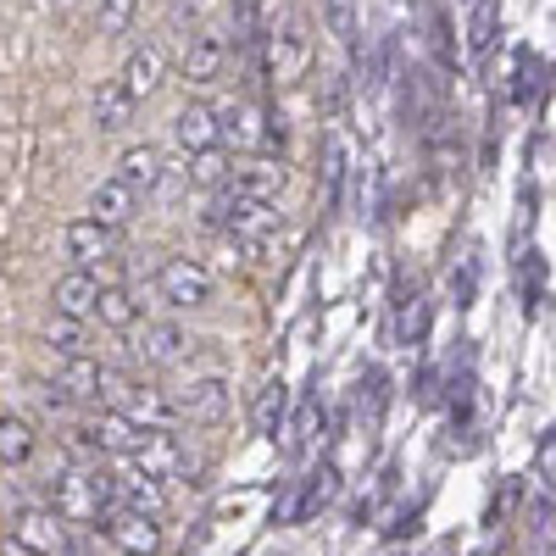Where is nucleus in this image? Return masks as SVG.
Returning <instances> with one entry per match:
<instances>
[{"label": "nucleus", "mask_w": 556, "mask_h": 556, "mask_svg": "<svg viewBox=\"0 0 556 556\" xmlns=\"http://www.w3.org/2000/svg\"><path fill=\"white\" fill-rule=\"evenodd\" d=\"M106 506H112V473H101V468H67L51 479V513L67 523L101 529Z\"/></svg>", "instance_id": "f257e3e1"}, {"label": "nucleus", "mask_w": 556, "mask_h": 556, "mask_svg": "<svg viewBox=\"0 0 556 556\" xmlns=\"http://www.w3.org/2000/svg\"><path fill=\"white\" fill-rule=\"evenodd\" d=\"M156 290H162V301H167V306L195 312V306H212L217 278H212V267H206V262H195V256H167V262H162V273H156Z\"/></svg>", "instance_id": "f03ea898"}, {"label": "nucleus", "mask_w": 556, "mask_h": 556, "mask_svg": "<svg viewBox=\"0 0 556 556\" xmlns=\"http://www.w3.org/2000/svg\"><path fill=\"white\" fill-rule=\"evenodd\" d=\"M12 551L17 556H67L73 551L67 518H56L51 506H23L12 523Z\"/></svg>", "instance_id": "7ed1b4c3"}, {"label": "nucleus", "mask_w": 556, "mask_h": 556, "mask_svg": "<svg viewBox=\"0 0 556 556\" xmlns=\"http://www.w3.org/2000/svg\"><path fill=\"white\" fill-rule=\"evenodd\" d=\"M139 473H151L156 484H167V479H190L195 473V456H190V445H184L178 434H167V429H151L146 440H139V451L128 456ZM195 484V479H190Z\"/></svg>", "instance_id": "20e7f679"}, {"label": "nucleus", "mask_w": 556, "mask_h": 556, "mask_svg": "<svg viewBox=\"0 0 556 556\" xmlns=\"http://www.w3.org/2000/svg\"><path fill=\"white\" fill-rule=\"evenodd\" d=\"M101 529L123 556H156L162 551V523L146 518V513H128V506H112V513L101 518Z\"/></svg>", "instance_id": "39448f33"}, {"label": "nucleus", "mask_w": 556, "mask_h": 556, "mask_svg": "<svg viewBox=\"0 0 556 556\" xmlns=\"http://www.w3.org/2000/svg\"><path fill=\"white\" fill-rule=\"evenodd\" d=\"M78 429H84V440L96 445L101 456H106V451H112V456H134V451H139V440L151 434V429H139V424H134V417H128L123 406H106V412H96V417H89V424H78Z\"/></svg>", "instance_id": "423d86ee"}, {"label": "nucleus", "mask_w": 556, "mask_h": 556, "mask_svg": "<svg viewBox=\"0 0 556 556\" xmlns=\"http://www.w3.org/2000/svg\"><path fill=\"white\" fill-rule=\"evenodd\" d=\"M285 162H267V156H256V162H240V167H228L223 173V190H235V195H245V201H278V190H285Z\"/></svg>", "instance_id": "0eeeda50"}, {"label": "nucleus", "mask_w": 556, "mask_h": 556, "mask_svg": "<svg viewBox=\"0 0 556 556\" xmlns=\"http://www.w3.org/2000/svg\"><path fill=\"white\" fill-rule=\"evenodd\" d=\"M228 384L223 379H190L178 395H173V406H178V417L184 424H223L228 417Z\"/></svg>", "instance_id": "6e6552de"}, {"label": "nucleus", "mask_w": 556, "mask_h": 556, "mask_svg": "<svg viewBox=\"0 0 556 556\" xmlns=\"http://www.w3.org/2000/svg\"><path fill=\"white\" fill-rule=\"evenodd\" d=\"M190 334L178 329V323H146V329L134 334V356L146 362V367H173V362H184L190 356Z\"/></svg>", "instance_id": "1a4fd4ad"}, {"label": "nucleus", "mask_w": 556, "mask_h": 556, "mask_svg": "<svg viewBox=\"0 0 556 556\" xmlns=\"http://www.w3.org/2000/svg\"><path fill=\"white\" fill-rule=\"evenodd\" d=\"M62 240H67V256L78 267H96V262H106L117 251V228L112 223H96V217H73Z\"/></svg>", "instance_id": "9d476101"}, {"label": "nucleus", "mask_w": 556, "mask_h": 556, "mask_svg": "<svg viewBox=\"0 0 556 556\" xmlns=\"http://www.w3.org/2000/svg\"><path fill=\"white\" fill-rule=\"evenodd\" d=\"M96 295H101L96 267H73V273L56 278L51 306H56V317H78V323H89V312H96Z\"/></svg>", "instance_id": "9b49d317"}, {"label": "nucleus", "mask_w": 556, "mask_h": 556, "mask_svg": "<svg viewBox=\"0 0 556 556\" xmlns=\"http://www.w3.org/2000/svg\"><path fill=\"white\" fill-rule=\"evenodd\" d=\"M134 212H139V190H128V184H123L117 173H112V178H101L96 190H89V201H84V217L112 223V228H123Z\"/></svg>", "instance_id": "f8f14e48"}, {"label": "nucleus", "mask_w": 556, "mask_h": 556, "mask_svg": "<svg viewBox=\"0 0 556 556\" xmlns=\"http://www.w3.org/2000/svg\"><path fill=\"white\" fill-rule=\"evenodd\" d=\"M112 506H128V513H146V518H162L167 513V495L151 473H112ZM106 506V513H112Z\"/></svg>", "instance_id": "ddd939ff"}, {"label": "nucleus", "mask_w": 556, "mask_h": 556, "mask_svg": "<svg viewBox=\"0 0 556 556\" xmlns=\"http://www.w3.org/2000/svg\"><path fill=\"white\" fill-rule=\"evenodd\" d=\"M223 62H228V45L217 34H195L190 45H184V56H178V73L190 78V84H217L223 78Z\"/></svg>", "instance_id": "4468645a"}, {"label": "nucleus", "mask_w": 556, "mask_h": 556, "mask_svg": "<svg viewBox=\"0 0 556 556\" xmlns=\"http://www.w3.org/2000/svg\"><path fill=\"white\" fill-rule=\"evenodd\" d=\"M173 146L178 151H206L217 146V112L206 101H190L178 117H173Z\"/></svg>", "instance_id": "2eb2a0df"}, {"label": "nucleus", "mask_w": 556, "mask_h": 556, "mask_svg": "<svg viewBox=\"0 0 556 556\" xmlns=\"http://www.w3.org/2000/svg\"><path fill=\"white\" fill-rule=\"evenodd\" d=\"M123 412L134 417L139 429H173V424H178V406H173V395H162V390H146V384H128V395H123Z\"/></svg>", "instance_id": "dca6fc26"}, {"label": "nucleus", "mask_w": 556, "mask_h": 556, "mask_svg": "<svg viewBox=\"0 0 556 556\" xmlns=\"http://www.w3.org/2000/svg\"><path fill=\"white\" fill-rule=\"evenodd\" d=\"M117 84L128 89L134 101H151V96H156V84H162V51H156V45H139V51H128Z\"/></svg>", "instance_id": "f3484780"}, {"label": "nucleus", "mask_w": 556, "mask_h": 556, "mask_svg": "<svg viewBox=\"0 0 556 556\" xmlns=\"http://www.w3.org/2000/svg\"><path fill=\"white\" fill-rule=\"evenodd\" d=\"M134 112H139V101L128 96L117 78H106V84L96 89V128H101V134H123V128L134 123Z\"/></svg>", "instance_id": "a211bd4d"}, {"label": "nucleus", "mask_w": 556, "mask_h": 556, "mask_svg": "<svg viewBox=\"0 0 556 556\" xmlns=\"http://www.w3.org/2000/svg\"><path fill=\"white\" fill-rule=\"evenodd\" d=\"M285 417H290V384H285V379H267V384L256 390L251 424H256V434L278 440V429H285Z\"/></svg>", "instance_id": "6ab92c4d"}, {"label": "nucleus", "mask_w": 556, "mask_h": 556, "mask_svg": "<svg viewBox=\"0 0 556 556\" xmlns=\"http://www.w3.org/2000/svg\"><path fill=\"white\" fill-rule=\"evenodd\" d=\"M334 495H340V468H329V462H323V468L301 484V495L290 501V513H285V518H290V523H306L317 506H329Z\"/></svg>", "instance_id": "aec40b11"}, {"label": "nucleus", "mask_w": 556, "mask_h": 556, "mask_svg": "<svg viewBox=\"0 0 556 556\" xmlns=\"http://www.w3.org/2000/svg\"><path fill=\"white\" fill-rule=\"evenodd\" d=\"M117 178L128 190H156L162 184V151L156 146H128L123 162H117Z\"/></svg>", "instance_id": "412c9836"}, {"label": "nucleus", "mask_w": 556, "mask_h": 556, "mask_svg": "<svg viewBox=\"0 0 556 556\" xmlns=\"http://www.w3.org/2000/svg\"><path fill=\"white\" fill-rule=\"evenodd\" d=\"M278 434H290V440H285V451H290V456L317 451V440H323V395H306V401H301V412H295V424H290V429H278Z\"/></svg>", "instance_id": "4be33fe9"}, {"label": "nucleus", "mask_w": 556, "mask_h": 556, "mask_svg": "<svg viewBox=\"0 0 556 556\" xmlns=\"http://www.w3.org/2000/svg\"><path fill=\"white\" fill-rule=\"evenodd\" d=\"M39 451V434L23 424V417H0V468H23V462Z\"/></svg>", "instance_id": "5701e85b"}, {"label": "nucleus", "mask_w": 556, "mask_h": 556, "mask_svg": "<svg viewBox=\"0 0 556 556\" xmlns=\"http://www.w3.org/2000/svg\"><path fill=\"white\" fill-rule=\"evenodd\" d=\"M89 317H101L106 329L128 334L134 323H139V301H134V290H117V285L106 290V285H101V295H96V312H89Z\"/></svg>", "instance_id": "b1692460"}, {"label": "nucleus", "mask_w": 556, "mask_h": 556, "mask_svg": "<svg viewBox=\"0 0 556 556\" xmlns=\"http://www.w3.org/2000/svg\"><path fill=\"white\" fill-rule=\"evenodd\" d=\"M212 112H217V146H223V139H228V146H240V151L256 146V134H262L256 128L262 123L256 106H212Z\"/></svg>", "instance_id": "393cba45"}, {"label": "nucleus", "mask_w": 556, "mask_h": 556, "mask_svg": "<svg viewBox=\"0 0 556 556\" xmlns=\"http://www.w3.org/2000/svg\"><path fill=\"white\" fill-rule=\"evenodd\" d=\"M301 62H306V34H301V23H290L285 34L273 39V73L278 78H295Z\"/></svg>", "instance_id": "a878e982"}, {"label": "nucleus", "mask_w": 556, "mask_h": 556, "mask_svg": "<svg viewBox=\"0 0 556 556\" xmlns=\"http://www.w3.org/2000/svg\"><path fill=\"white\" fill-rule=\"evenodd\" d=\"M468 45H473V56H490V45H495V0H473Z\"/></svg>", "instance_id": "bb28decb"}, {"label": "nucleus", "mask_w": 556, "mask_h": 556, "mask_svg": "<svg viewBox=\"0 0 556 556\" xmlns=\"http://www.w3.org/2000/svg\"><path fill=\"white\" fill-rule=\"evenodd\" d=\"M323 23H329V34L340 45H356V0H323Z\"/></svg>", "instance_id": "cd10ccee"}, {"label": "nucleus", "mask_w": 556, "mask_h": 556, "mask_svg": "<svg viewBox=\"0 0 556 556\" xmlns=\"http://www.w3.org/2000/svg\"><path fill=\"white\" fill-rule=\"evenodd\" d=\"M45 345H51L56 356H78V351H84V323H78V317H51Z\"/></svg>", "instance_id": "c85d7f7f"}, {"label": "nucleus", "mask_w": 556, "mask_h": 556, "mask_svg": "<svg viewBox=\"0 0 556 556\" xmlns=\"http://www.w3.org/2000/svg\"><path fill=\"white\" fill-rule=\"evenodd\" d=\"M223 173H228V156H223L217 146L190 151V178H195V184H206V190H212V184H223Z\"/></svg>", "instance_id": "c756f323"}, {"label": "nucleus", "mask_w": 556, "mask_h": 556, "mask_svg": "<svg viewBox=\"0 0 556 556\" xmlns=\"http://www.w3.org/2000/svg\"><path fill=\"white\" fill-rule=\"evenodd\" d=\"M128 17H134V0H101V28L106 34H123Z\"/></svg>", "instance_id": "7c9ffc66"}, {"label": "nucleus", "mask_w": 556, "mask_h": 556, "mask_svg": "<svg viewBox=\"0 0 556 556\" xmlns=\"http://www.w3.org/2000/svg\"><path fill=\"white\" fill-rule=\"evenodd\" d=\"M434 51H440V62L451 67L456 56H451V28H445V17H434Z\"/></svg>", "instance_id": "2f4dec72"}, {"label": "nucleus", "mask_w": 556, "mask_h": 556, "mask_svg": "<svg viewBox=\"0 0 556 556\" xmlns=\"http://www.w3.org/2000/svg\"><path fill=\"white\" fill-rule=\"evenodd\" d=\"M256 23H262V0H240V28L256 34Z\"/></svg>", "instance_id": "473e14b6"}, {"label": "nucleus", "mask_w": 556, "mask_h": 556, "mask_svg": "<svg viewBox=\"0 0 556 556\" xmlns=\"http://www.w3.org/2000/svg\"><path fill=\"white\" fill-rule=\"evenodd\" d=\"M429 556H451V545H434V551H429Z\"/></svg>", "instance_id": "72a5a7b5"}, {"label": "nucleus", "mask_w": 556, "mask_h": 556, "mask_svg": "<svg viewBox=\"0 0 556 556\" xmlns=\"http://www.w3.org/2000/svg\"><path fill=\"white\" fill-rule=\"evenodd\" d=\"M51 7H73V0H51Z\"/></svg>", "instance_id": "f704fd0d"}]
</instances>
